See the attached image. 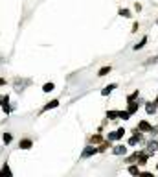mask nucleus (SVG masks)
<instances>
[{
	"label": "nucleus",
	"instance_id": "nucleus-1",
	"mask_svg": "<svg viewBox=\"0 0 158 177\" xmlns=\"http://www.w3.org/2000/svg\"><path fill=\"white\" fill-rule=\"evenodd\" d=\"M125 129L123 127H120V129H116V131H112V133H108V135H107V140H120V139H123V135H125Z\"/></svg>",
	"mask_w": 158,
	"mask_h": 177
},
{
	"label": "nucleus",
	"instance_id": "nucleus-2",
	"mask_svg": "<svg viewBox=\"0 0 158 177\" xmlns=\"http://www.w3.org/2000/svg\"><path fill=\"white\" fill-rule=\"evenodd\" d=\"M96 153H99V148H92V146H86L81 153V159H88V157H94Z\"/></svg>",
	"mask_w": 158,
	"mask_h": 177
},
{
	"label": "nucleus",
	"instance_id": "nucleus-3",
	"mask_svg": "<svg viewBox=\"0 0 158 177\" xmlns=\"http://www.w3.org/2000/svg\"><path fill=\"white\" fill-rule=\"evenodd\" d=\"M0 105H2V109H4V113H6V115L11 113V107H9V96H8V94H6V96H4V94L0 96Z\"/></svg>",
	"mask_w": 158,
	"mask_h": 177
},
{
	"label": "nucleus",
	"instance_id": "nucleus-4",
	"mask_svg": "<svg viewBox=\"0 0 158 177\" xmlns=\"http://www.w3.org/2000/svg\"><path fill=\"white\" fill-rule=\"evenodd\" d=\"M149 155H151L149 151H138V159H136V161H138V166H145V164H147Z\"/></svg>",
	"mask_w": 158,
	"mask_h": 177
},
{
	"label": "nucleus",
	"instance_id": "nucleus-5",
	"mask_svg": "<svg viewBox=\"0 0 158 177\" xmlns=\"http://www.w3.org/2000/svg\"><path fill=\"white\" fill-rule=\"evenodd\" d=\"M138 109H140V102H138V100H132V102H129L127 111L131 113V116H132V115H136V113H138Z\"/></svg>",
	"mask_w": 158,
	"mask_h": 177
},
{
	"label": "nucleus",
	"instance_id": "nucleus-6",
	"mask_svg": "<svg viewBox=\"0 0 158 177\" xmlns=\"http://www.w3.org/2000/svg\"><path fill=\"white\" fill-rule=\"evenodd\" d=\"M18 148L20 149H31L33 148V140L31 139H20L18 140Z\"/></svg>",
	"mask_w": 158,
	"mask_h": 177
},
{
	"label": "nucleus",
	"instance_id": "nucleus-7",
	"mask_svg": "<svg viewBox=\"0 0 158 177\" xmlns=\"http://www.w3.org/2000/svg\"><path fill=\"white\" fill-rule=\"evenodd\" d=\"M136 129H140L142 133H143V131L151 133V131H153V125H151V124H149L147 120H140V122H138V125H136Z\"/></svg>",
	"mask_w": 158,
	"mask_h": 177
},
{
	"label": "nucleus",
	"instance_id": "nucleus-8",
	"mask_svg": "<svg viewBox=\"0 0 158 177\" xmlns=\"http://www.w3.org/2000/svg\"><path fill=\"white\" fill-rule=\"evenodd\" d=\"M156 109H158V103H156V102H147V103H145V113H147V115H154Z\"/></svg>",
	"mask_w": 158,
	"mask_h": 177
},
{
	"label": "nucleus",
	"instance_id": "nucleus-9",
	"mask_svg": "<svg viewBox=\"0 0 158 177\" xmlns=\"http://www.w3.org/2000/svg\"><path fill=\"white\" fill-rule=\"evenodd\" d=\"M55 107H59V100H52V102H48L46 105H44V107L40 109V113H46V111H50V109H55Z\"/></svg>",
	"mask_w": 158,
	"mask_h": 177
},
{
	"label": "nucleus",
	"instance_id": "nucleus-10",
	"mask_svg": "<svg viewBox=\"0 0 158 177\" xmlns=\"http://www.w3.org/2000/svg\"><path fill=\"white\" fill-rule=\"evenodd\" d=\"M112 153H114V155H125V153H127V148H125L123 144L112 146Z\"/></svg>",
	"mask_w": 158,
	"mask_h": 177
},
{
	"label": "nucleus",
	"instance_id": "nucleus-11",
	"mask_svg": "<svg viewBox=\"0 0 158 177\" xmlns=\"http://www.w3.org/2000/svg\"><path fill=\"white\" fill-rule=\"evenodd\" d=\"M114 88H118V85L116 83H110V85H107L103 91H101V96H108L110 92H114Z\"/></svg>",
	"mask_w": 158,
	"mask_h": 177
},
{
	"label": "nucleus",
	"instance_id": "nucleus-12",
	"mask_svg": "<svg viewBox=\"0 0 158 177\" xmlns=\"http://www.w3.org/2000/svg\"><path fill=\"white\" fill-rule=\"evenodd\" d=\"M30 83H31L30 79H15V88H17V91H22V87H26Z\"/></svg>",
	"mask_w": 158,
	"mask_h": 177
},
{
	"label": "nucleus",
	"instance_id": "nucleus-13",
	"mask_svg": "<svg viewBox=\"0 0 158 177\" xmlns=\"http://www.w3.org/2000/svg\"><path fill=\"white\" fill-rule=\"evenodd\" d=\"M147 39H149V37H147V35H143V37H142V41H140V42H136V44H134L132 48L136 50V52H138V50H142V48L145 46V44H147Z\"/></svg>",
	"mask_w": 158,
	"mask_h": 177
},
{
	"label": "nucleus",
	"instance_id": "nucleus-14",
	"mask_svg": "<svg viewBox=\"0 0 158 177\" xmlns=\"http://www.w3.org/2000/svg\"><path fill=\"white\" fill-rule=\"evenodd\" d=\"M156 149H158V140H149L147 142V151L149 153H154Z\"/></svg>",
	"mask_w": 158,
	"mask_h": 177
},
{
	"label": "nucleus",
	"instance_id": "nucleus-15",
	"mask_svg": "<svg viewBox=\"0 0 158 177\" xmlns=\"http://www.w3.org/2000/svg\"><path fill=\"white\" fill-rule=\"evenodd\" d=\"M110 70H112V66H110V65H107V66H101V68H99V72H98V76H99V78H103V76L110 74Z\"/></svg>",
	"mask_w": 158,
	"mask_h": 177
},
{
	"label": "nucleus",
	"instance_id": "nucleus-16",
	"mask_svg": "<svg viewBox=\"0 0 158 177\" xmlns=\"http://www.w3.org/2000/svg\"><path fill=\"white\" fill-rule=\"evenodd\" d=\"M127 172H129L131 175H140V173H142V170H140L136 164H131V166L127 168Z\"/></svg>",
	"mask_w": 158,
	"mask_h": 177
},
{
	"label": "nucleus",
	"instance_id": "nucleus-17",
	"mask_svg": "<svg viewBox=\"0 0 158 177\" xmlns=\"http://www.w3.org/2000/svg\"><path fill=\"white\" fill-rule=\"evenodd\" d=\"M118 15L123 17V18H131V17H132V15H131V9H127V8H121V9L118 11Z\"/></svg>",
	"mask_w": 158,
	"mask_h": 177
},
{
	"label": "nucleus",
	"instance_id": "nucleus-18",
	"mask_svg": "<svg viewBox=\"0 0 158 177\" xmlns=\"http://www.w3.org/2000/svg\"><path fill=\"white\" fill-rule=\"evenodd\" d=\"M53 88H55V85H53L52 81H50V83H44V85H42V92H52Z\"/></svg>",
	"mask_w": 158,
	"mask_h": 177
},
{
	"label": "nucleus",
	"instance_id": "nucleus-19",
	"mask_svg": "<svg viewBox=\"0 0 158 177\" xmlns=\"http://www.w3.org/2000/svg\"><path fill=\"white\" fill-rule=\"evenodd\" d=\"M101 142H103L101 135H92V137H90V144H101Z\"/></svg>",
	"mask_w": 158,
	"mask_h": 177
},
{
	"label": "nucleus",
	"instance_id": "nucleus-20",
	"mask_svg": "<svg viewBox=\"0 0 158 177\" xmlns=\"http://www.w3.org/2000/svg\"><path fill=\"white\" fill-rule=\"evenodd\" d=\"M4 175H13V172L9 170V166H8V162L4 164V168L0 170V177H4Z\"/></svg>",
	"mask_w": 158,
	"mask_h": 177
},
{
	"label": "nucleus",
	"instance_id": "nucleus-21",
	"mask_svg": "<svg viewBox=\"0 0 158 177\" xmlns=\"http://www.w3.org/2000/svg\"><path fill=\"white\" fill-rule=\"evenodd\" d=\"M118 118H121V120H129V118H131V113H129V111H118Z\"/></svg>",
	"mask_w": 158,
	"mask_h": 177
},
{
	"label": "nucleus",
	"instance_id": "nucleus-22",
	"mask_svg": "<svg viewBox=\"0 0 158 177\" xmlns=\"http://www.w3.org/2000/svg\"><path fill=\"white\" fill-rule=\"evenodd\" d=\"M107 118L108 120H118V111H107Z\"/></svg>",
	"mask_w": 158,
	"mask_h": 177
},
{
	"label": "nucleus",
	"instance_id": "nucleus-23",
	"mask_svg": "<svg viewBox=\"0 0 158 177\" xmlns=\"http://www.w3.org/2000/svg\"><path fill=\"white\" fill-rule=\"evenodd\" d=\"M138 96H140V91H138V88H136V91H134L132 94H129V96H127V102H132V100H138Z\"/></svg>",
	"mask_w": 158,
	"mask_h": 177
},
{
	"label": "nucleus",
	"instance_id": "nucleus-24",
	"mask_svg": "<svg viewBox=\"0 0 158 177\" xmlns=\"http://www.w3.org/2000/svg\"><path fill=\"white\" fill-rule=\"evenodd\" d=\"M2 140H4V144H9L13 140V135H11V133H4V139Z\"/></svg>",
	"mask_w": 158,
	"mask_h": 177
},
{
	"label": "nucleus",
	"instance_id": "nucleus-25",
	"mask_svg": "<svg viewBox=\"0 0 158 177\" xmlns=\"http://www.w3.org/2000/svg\"><path fill=\"white\" fill-rule=\"evenodd\" d=\"M140 30V24H138V22H134V24H132V30L131 32H138Z\"/></svg>",
	"mask_w": 158,
	"mask_h": 177
},
{
	"label": "nucleus",
	"instance_id": "nucleus-26",
	"mask_svg": "<svg viewBox=\"0 0 158 177\" xmlns=\"http://www.w3.org/2000/svg\"><path fill=\"white\" fill-rule=\"evenodd\" d=\"M2 85H6V79H4V78H0V87H2Z\"/></svg>",
	"mask_w": 158,
	"mask_h": 177
},
{
	"label": "nucleus",
	"instance_id": "nucleus-27",
	"mask_svg": "<svg viewBox=\"0 0 158 177\" xmlns=\"http://www.w3.org/2000/svg\"><path fill=\"white\" fill-rule=\"evenodd\" d=\"M154 102H156V103H158V96H156V100H154Z\"/></svg>",
	"mask_w": 158,
	"mask_h": 177
},
{
	"label": "nucleus",
	"instance_id": "nucleus-28",
	"mask_svg": "<svg viewBox=\"0 0 158 177\" xmlns=\"http://www.w3.org/2000/svg\"><path fill=\"white\" fill-rule=\"evenodd\" d=\"M156 26H158V20H156Z\"/></svg>",
	"mask_w": 158,
	"mask_h": 177
},
{
	"label": "nucleus",
	"instance_id": "nucleus-29",
	"mask_svg": "<svg viewBox=\"0 0 158 177\" xmlns=\"http://www.w3.org/2000/svg\"><path fill=\"white\" fill-rule=\"evenodd\" d=\"M156 170H158V164H156Z\"/></svg>",
	"mask_w": 158,
	"mask_h": 177
}]
</instances>
